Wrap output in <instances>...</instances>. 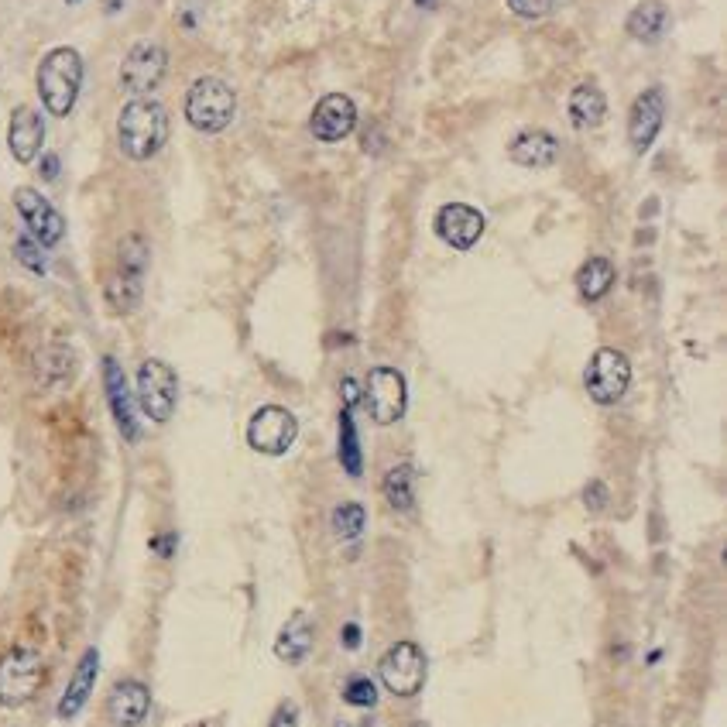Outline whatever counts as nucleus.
<instances>
[{"mask_svg": "<svg viewBox=\"0 0 727 727\" xmlns=\"http://www.w3.org/2000/svg\"><path fill=\"white\" fill-rule=\"evenodd\" d=\"M169 141V110L151 97H131L117 117V145L131 162H148Z\"/></svg>", "mask_w": 727, "mask_h": 727, "instance_id": "nucleus-1", "label": "nucleus"}, {"mask_svg": "<svg viewBox=\"0 0 727 727\" xmlns=\"http://www.w3.org/2000/svg\"><path fill=\"white\" fill-rule=\"evenodd\" d=\"M79 86H83V59L76 49L62 45L38 62V97L52 117H66L76 107Z\"/></svg>", "mask_w": 727, "mask_h": 727, "instance_id": "nucleus-2", "label": "nucleus"}, {"mask_svg": "<svg viewBox=\"0 0 727 727\" xmlns=\"http://www.w3.org/2000/svg\"><path fill=\"white\" fill-rule=\"evenodd\" d=\"M148 241L141 234H127L121 244H117V265L107 278V295L110 309L114 313H134L141 302V289H145V271H148Z\"/></svg>", "mask_w": 727, "mask_h": 727, "instance_id": "nucleus-3", "label": "nucleus"}, {"mask_svg": "<svg viewBox=\"0 0 727 727\" xmlns=\"http://www.w3.org/2000/svg\"><path fill=\"white\" fill-rule=\"evenodd\" d=\"M237 114V93L227 79L199 76L186 93V121L203 134L227 131Z\"/></svg>", "mask_w": 727, "mask_h": 727, "instance_id": "nucleus-4", "label": "nucleus"}, {"mask_svg": "<svg viewBox=\"0 0 727 727\" xmlns=\"http://www.w3.org/2000/svg\"><path fill=\"white\" fill-rule=\"evenodd\" d=\"M45 662L42 655L28 645H18L0 659V703L4 707H21L42 690Z\"/></svg>", "mask_w": 727, "mask_h": 727, "instance_id": "nucleus-5", "label": "nucleus"}, {"mask_svg": "<svg viewBox=\"0 0 727 727\" xmlns=\"http://www.w3.org/2000/svg\"><path fill=\"white\" fill-rule=\"evenodd\" d=\"M631 385V364L621 350L601 347L590 357L587 371H583V388L594 398L597 405H614L625 398V391Z\"/></svg>", "mask_w": 727, "mask_h": 727, "instance_id": "nucleus-6", "label": "nucleus"}, {"mask_svg": "<svg viewBox=\"0 0 727 727\" xmlns=\"http://www.w3.org/2000/svg\"><path fill=\"white\" fill-rule=\"evenodd\" d=\"M179 402V378L165 361H145L138 367V405L151 422H169Z\"/></svg>", "mask_w": 727, "mask_h": 727, "instance_id": "nucleus-7", "label": "nucleus"}, {"mask_svg": "<svg viewBox=\"0 0 727 727\" xmlns=\"http://www.w3.org/2000/svg\"><path fill=\"white\" fill-rule=\"evenodd\" d=\"M367 412L378 426H395L398 419L405 415V402H409V388H405V378L395 371V367H374L364 381L361 391Z\"/></svg>", "mask_w": 727, "mask_h": 727, "instance_id": "nucleus-8", "label": "nucleus"}, {"mask_svg": "<svg viewBox=\"0 0 727 727\" xmlns=\"http://www.w3.org/2000/svg\"><path fill=\"white\" fill-rule=\"evenodd\" d=\"M378 676L395 697H415L426 683V655L415 642H398L381 655Z\"/></svg>", "mask_w": 727, "mask_h": 727, "instance_id": "nucleus-9", "label": "nucleus"}, {"mask_svg": "<svg viewBox=\"0 0 727 727\" xmlns=\"http://www.w3.org/2000/svg\"><path fill=\"white\" fill-rule=\"evenodd\" d=\"M295 436H299V422L282 405H265L247 422V446L265 453V457H282L295 443Z\"/></svg>", "mask_w": 727, "mask_h": 727, "instance_id": "nucleus-10", "label": "nucleus"}, {"mask_svg": "<svg viewBox=\"0 0 727 727\" xmlns=\"http://www.w3.org/2000/svg\"><path fill=\"white\" fill-rule=\"evenodd\" d=\"M165 69H169V52L158 42H138L121 62V86L131 97H145L165 79Z\"/></svg>", "mask_w": 727, "mask_h": 727, "instance_id": "nucleus-11", "label": "nucleus"}, {"mask_svg": "<svg viewBox=\"0 0 727 727\" xmlns=\"http://www.w3.org/2000/svg\"><path fill=\"white\" fill-rule=\"evenodd\" d=\"M14 206H18L21 220L28 227V237L42 247H55L66 234V220L59 217V210L45 199L38 189H18L14 193Z\"/></svg>", "mask_w": 727, "mask_h": 727, "instance_id": "nucleus-12", "label": "nucleus"}, {"mask_svg": "<svg viewBox=\"0 0 727 727\" xmlns=\"http://www.w3.org/2000/svg\"><path fill=\"white\" fill-rule=\"evenodd\" d=\"M357 124V107L347 93H326L323 100L313 107V117H309V131H313L316 141L323 145H337V141L347 138Z\"/></svg>", "mask_w": 727, "mask_h": 727, "instance_id": "nucleus-13", "label": "nucleus"}, {"mask_svg": "<svg viewBox=\"0 0 727 727\" xmlns=\"http://www.w3.org/2000/svg\"><path fill=\"white\" fill-rule=\"evenodd\" d=\"M662 121H666V97H662L659 86L638 93V100L631 103V114H628V141L638 155H645L655 145Z\"/></svg>", "mask_w": 727, "mask_h": 727, "instance_id": "nucleus-14", "label": "nucleus"}, {"mask_svg": "<svg viewBox=\"0 0 727 727\" xmlns=\"http://www.w3.org/2000/svg\"><path fill=\"white\" fill-rule=\"evenodd\" d=\"M436 234H439V241H446L453 251H470L484 234V213L467 203H446L443 210L436 213Z\"/></svg>", "mask_w": 727, "mask_h": 727, "instance_id": "nucleus-15", "label": "nucleus"}, {"mask_svg": "<svg viewBox=\"0 0 727 727\" xmlns=\"http://www.w3.org/2000/svg\"><path fill=\"white\" fill-rule=\"evenodd\" d=\"M103 388H107V402L110 412H114V422L121 429V436L127 443H138L141 429H138V415H134V398L131 388H127V378L117 364V357H103Z\"/></svg>", "mask_w": 727, "mask_h": 727, "instance_id": "nucleus-16", "label": "nucleus"}, {"mask_svg": "<svg viewBox=\"0 0 727 727\" xmlns=\"http://www.w3.org/2000/svg\"><path fill=\"white\" fill-rule=\"evenodd\" d=\"M151 710V690L138 679H121L107 697V717L114 727H138Z\"/></svg>", "mask_w": 727, "mask_h": 727, "instance_id": "nucleus-17", "label": "nucleus"}, {"mask_svg": "<svg viewBox=\"0 0 727 727\" xmlns=\"http://www.w3.org/2000/svg\"><path fill=\"white\" fill-rule=\"evenodd\" d=\"M45 141V121L35 107H18L11 114V131H7V145H11V155L18 162H35L38 151H42Z\"/></svg>", "mask_w": 727, "mask_h": 727, "instance_id": "nucleus-18", "label": "nucleus"}, {"mask_svg": "<svg viewBox=\"0 0 727 727\" xmlns=\"http://www.w3.org/2000/svg\"><path fill=\"white\" fill-rule=\"evenodd\" d=\"M508 158L522 169H549L559 158V141L549 131H522L508 145Z\"/></svg>", "mask_w": 727, "mask_h": 727, "instance_id": "nucleus-19", "label": "nucleus"}, {"mask_svg": "<svg viewBox=\"0 0 727 727\" xmlns=\"http://www.w3.org/2000/svg\"><path fill=\"white\" fill-rule=\"evenodd\" d=\"M97 673H100V652L86 649L83 659H79L73 679H69L66 693H62V700H59V717H62V721H69V717H76L79 710H83V703L90 700L93 686H97Z\"/></svg>", "mask_w": 727, "mask_h": 727, "instance_id": "nucleus-20", "label": "nucleus"}, {"mask_svg": "<svg viewBox=\"0 0 727 727\" xmlns=\"http://www.w3.org/2000/svg\"><path fill=\"white\" fill-rule=\"evenodd\" d=\"M669 25H673V18H669V7L662 0H642V4L631 7L625 21L628 35L642 45H655L669 31Z\"/></svg>", "mask_w": 727, "mask_h": 727, "instance_id": "nucleus-21", "label": "nucleus"}, {"mask_svg": "<svg viewBox=\"0 0 727 727\" xmlns=\"http://www.w3.org/2000/svg\"><path fill=\"white\" fill-rule=\"evenodd\" d=\"M313 642H316V628L313 621L306 618V614H295V618L285 621V628L278 631L275 638V655L282 662H289V666H299L302 659H306L309 652H313Z\"/></svg>", "mask_w": 727, "mask_h": 727, "instance_id": "nucleus-22", "label": "nucleus"}, {"mask_svg": "<svg viewBox=\"0 0 727 727\" xmlns=\"http://www.w3.org/2000/svg\"><path fill=\"white\" fill-rule=\"evenodd\" d=\"M607 117V97L597 83H580L573 86L570 93V121L577 131H587V127H597Z\"/></svg>", "mask_w": 727, "mask_h": 727, "instance_id": "nucleus-23", "label": "nucleus"}, {"mask_svg": "<svg viewBox=\"0 0 727 727\" xmlns=\"http://www.w3.org/2000/svg\"><path fill=\"white\" fill-rule=\"evenodd\" d=\"M614 285V265L607 258H590L583 261L580 271H577V289L587 302H597L604 299L607 292H611Z\"/></svg>", "mask_w": 727, "mask_h": 727, "instance_id": "nucleus-24", "label": "nucleus"}, {"mask_svg": "<svg viewBox=\"0 0 727 727\" xmlns=\"http://www.w3.org/2000/svg\"><path fill=\"white\" fill-rule=\"evenodd\" d=\"M412 484H415V470L409 463H398V467H391L385 474V484H381V491H385V501L395 511H409L412 508Z\"/></svg>", "mask_w": 727, "mask_h": 727, "instance_id": "nucleus-25", "label": "nucleus"}, {"mask_svg": "<svg viewBox=\"0 0 727 727\" xmlns=\"http://www.w3.org/2000/svg\"><path fill=\"white\" fill-rule=\"evenodd\" d=\"M340 463L350 477H361L364 460H361V439H357V426H354V409L340 412Z\"/></svg>", "mask_w": 727, "mask_h": 727, "instance_id": "nucleus-26", "label": "nucleus"}, {"mask_svg": "<svg viewBox=\"0 0 727 727\" xmlns=\"http://www.w3.org/2000/svg\"><path fill=\"white\" fill-rule=\"evenodd\" d=\"M367 529V511L357 501H343L333 508V535L340 542H357Z\"/></svg>", "mask_w": 727, "mask_h": 727, "instance_id": "nucleus-27", "label": "nucleus"}, {"mask_svg": "<svg viewBox=\"0 0 727 727\" xmlns=\"http://www.w3.org/2000/svg\"><path fill=\"white\" fill-rule=\"evenodd\" d=\"M73 374V350L69 347H49L42 357H38V378L45 385H55V381H66Z\"/></svg>", "mask_w": 727, "mask_h": 727, "instance_id": "nucleus-28", "label": "nucleus"}, {"mask_svg": "<svg viewBox=\"0 0 727 727\" xmlns=\"http://www.w3.org/2000/svg\"><path fill=\"white\" fill-rule=\"evenodd\" d=\"M343 700H347L350 707H374V703H378V690H374V683L367 676H357V679H350V683H347Z\"/></svg>", "mask_w": 727, "mask_h": 727, "instance_id": "nucleus-29", "label": "nucleus"}, {"mask_svg": "<svg viewBox=\"0 0 727 727\" xmlns=\"http://www.w3.org/2000/svg\"><path fill=\"white\" fill-rule=\"evenodd\" d=\"M38 241H31V237H18V244H14V254H18V261L25 265L28 271H35V275H45V254L38 251Z\"/></svg>", "mask_w": 727, "mask_h": 727, "instance_id": "nucleus-30", "label": "nucleus"}, {"mask_svg": "<svg viewBox=\"0 0 727 727\" xmlns=\"http://www.w3.org/2000/svg\"><path fill=\"white\" fill-rule=\"evenodd\" d=\"M508 7H511V14H518V18L535 21V18L553 14L559 7V0H508Z\"/></svg>", "mask_w": 727, "mask_h": 727, "instance_id": "nucleus-31", "label": "nucleus"}, {"mask_svg": "<svg viewBox=\"0 0 727 727\" xmlns=\"http://www.w3.org/2000/svg\"><path fill=\"white\" fill-rule=\"evenodd\" d=\"M583 505L594 508V511H601L607 505V487L601 481H594V484L587 487V491H583Z\"/></svg>", "mask_w": 727, "mask_h": 727, "instance_id": "nucleus-32", "label": "nucleus"}, {"mask_svg": "<svg viewBox=\"0 0 727 727\" xmlns=\"http://www.w3.org/2000/svg\"><path fill=\"white\" fill-rule=\"evenodd\" d=\"M271 727H299V710H295V703H282V707L275 710V717H271Z\"/></svg>", "mask_w": 727, "mask_h": 727, "instance_id": "nucleus-33", "label": "nucleus"}, {"mask_svg": "<svg viewBox=\"0 0 727 727\" xmlns=\"http://www.w3.org/2000/svg\"><path fill=\"white\" fill-rule=\"evenodd\" d=\"M343 645H347V649H357V645H361V628L357 625L343 628Z\"/></svg>", "mask_w": 727, "mask_h": 727, "instance_id": "nucleus-34", "label": "nucleus"}, {"mask_svg": "<svg viewBox=\"0 0 727 727\" xmlns=\"http://www.w3.org/2000/svg\"><path fill=\"white\" fill-rule=\"evenodd\" d=\"M42 175H45V179H55V175H59V158H55V155H45V158H42Z\"/></svg>", "mask_w": 727, "mask_h": 727, "instance_id": "nucleus-35", "label": "nucleus"}, {"mask_svg": "<svg viewBox=\"0 0 727 727\" xmlns=\"http://www.w3.org/2000/svg\"><path fill=\"white\" fill-rule=\"evenodd\" d=\"M415 4H419V7H433L436 0H415Z\"/></svg>", "mask_w": 727, "mask_h": 727, "instance_id": "nucleus-36", "label": "nucleus"}, {"mask_svg": "<svg viewBox=\"0 0 727 727\" xmlns=\"http://www.w3.org/2000/svg\"><path fill=\"white\" fill-rule=\"evenodd\" d=\"M415 727H426V724H415Z\"/></svg>", "mask_w": 727, "mask_h": 727, "instance_id": "nucleus-37", "label": "nucleus"}]
</instances>
